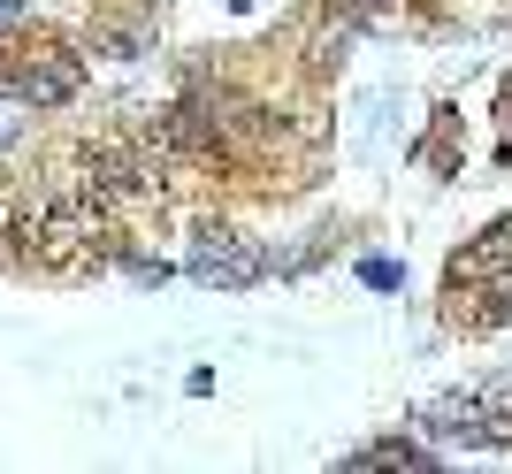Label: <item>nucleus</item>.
I'll list each match as a JSON object with an SVG mask.
<instances>
[{
    "label": "nucleus",
    "instance_id": "f257e3e1",
    "mask_svg": "<svg viewBox=\"0 0 512 474\" xmlns=\"http://www.w3.org/2000/svg\"><path fill=\"white\" fill-rule=\"evenodd\" d=\"M16 245H23V260H39V268H100V260L115 253L107 199L92 192V184H62V192L23 199Z\"/></svg>",
    "mask_w": 512,
    "mask_h": 474
},
{
    "label": "nucleus",
    "instance_id": "f03ea898",
    "mask_svg": "<svg viewBox=\"0 0 512 474\" xmlns=\"http://www.w3.org/2000/svg\"><path fill=\"white\" fill-rule=\"evenodd\" d=\"M184 276L192 283H214V291H253L268 276V245L245 230H199L192 253H184Z\"/></svg>",
    "mask_w": 512,
    "mask_h": 474
},
{
    "label": "nucleus",
    "instance_id": "7ed1b4c3",
    "mask_svg": "<svg viewBox=\"0 0 512 474\" xmlns=\"http://www.w3.org/2000/svg\"><path fill=\"white\" fill-rule=\"evenodd\" d=\"M413 421H421V436H436V444L512 452V406H497V398H428Z\"/></svg>",
    "mask_w": 512,
    "mask_h": 474
},
{
    "label": "nucleus",
    "instance_id": "20e7f679",
    "mask_svg": "<svg viewBox=\"0 0 512 474\" xmlns=\"http://www.w3.org/2000/svg\"><path fill=\"white\" fill-rule=\"evenodd\" d=\"M0 92L23 100V108H62L77 100V62L69 54H31V62H8L0 69Z\"/></svg>",
    "mask_w": 512,
    "mask_h": 474
},
{
    "label": "nucleus",
    "instance_id": "39448f33",
    "mask_svg": "<svg viewBox=\"0 0 512 474\" xmlns=\"http://www.w3.org/2000/svg\"><path fill=\"white\" fill-rule=\"evenodd\" d=\"M85 184L100 199H146V192H161L153 169L138 161V153H123V146H85Z\"/></svg>",
    "mask_w": 512,
    "mask_h": 474
},
{
    "label": "nucleus",
    "instance_id": "423d86ee",
    "mask_svg": "<svg viewBox=\"0 0 512 474\" xmlns=\"http://www.w3.org/2000/svg\"><path fill=\"white\" fill-rule=\"evenodd\" d=\"M512 260V215L505 222H490V230L474 237L467 253H451V283H474V276H497V268H505Z\"/></svg>",
    "mask_w": 512,
    "mask_h": 474
},
{
    "label": "nucleus",
    "instance_id": "0eeeda50",
    "mask_svg": "<svg viewBox=\"0 0 512 474\" xmlns=\"http://www.w3.org/2000/svg\"><path fill=\"white\" fill-rule=\"evenodd\" d=\"M421 444H406V436H390V444H367V452H352V467H421Z\"/></svg>",
    "mask_w": 512,
    "mask_h": 474
},
{
    "label": "nucleus",
    "instance_id": "6e6552de",
    "mask_svg": "<svg viewBox=\"0 0 512 474\" xmlns=\"http://www.w3.org/2000/svg\"><path fill=\"white\" fill-rule=\"evenodd\" d=\"M23 138V115H0V146H16Z\"/></svg>",
    "mask_w": 512,
    "mask_h": 474
},
{
    "label": "nucleus",
    "instance_id": "1a4fd4ad",
    "mask_svg": "<svg viewBox=\"0 0 512 474\" xmlns=\"http://www.w3.org/2000/svg\"><path fill=\"white\" fill-rule=\"evenodd\" d=\"M23 8H31V0H0V31H8V23H23Z\"/></svg>",
    "mask_w": 512,
    "mask_h": 474
},
{
    "label": "nucleus",
    "instance_id": "9d476101",
    "mask_svg": "<svg viewBox=\"0 0 512 474\" xmlns=\"http://www.w3.org/2000/svg\"><path fill=\"white\" fill-rule=\"evenodd\" d=\"M360 8H383V0H360Z\"/></svg>",
    "mask_w": 512,
    "mask_h": 474
}]
</instances>
